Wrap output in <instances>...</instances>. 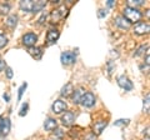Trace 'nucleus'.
Returning a JSON list of instances; mask_svg holds the SVG:
<instances>
[{"label": "nucleus", "mask_w": 150, "mask_h": 140, "mask_svg": "<svg viewBox=\"0 0 150 140\" xmlns=\"http://www.w3.org/2000/svg\"><path fill=\"white\" fill-rule=\"evenodd\" d=\"M6 76H8L9 79L13 78V70H11L10 68H6Z\"/></svg>", "instance_id": "c85d7f7f"}, {"label": "nucleus", "mask_w": 150, "mask_h": 140, "mask_svg": "<svg viewBox=\"0 0 150 140\" xmlns=\"http://www.w3.org/2000/svg\"><path fill=\"white\" fill-rule=\"evenodd\" d=\"M106 125H108V123L104 121V120H100V121H98V123H95L94 124V135L101 134V132L105 129Z\"/></svg>", "instance_id": "ddd939ff"}, {"label": "nucleus", "mask_w": 150, "mask_h": 140, "mask_svg": "<svg viewBox=\"0 0 150 140\" xmlns=\"http://www.w3.org/2000/svg\"><path fill=\"white\" fill-rule=\"evenodd\" d=\"M75 60H76V55H75L73 51H65V53L62 54V63L64 65L74 64Z\"/></svg>", "instance_id": "20e7f679"}, {"label": "nucleus", "mask_w": 150, "mask_h": 140, "mask_svg": "<svg viewBox=\"0 0 150 140\" xmlns=\"http://www.w3.org/2000/svg\"><path fill=\"white\" fill-rule=\"evenodd\" d=\"M142 4H143V0H130L129 6H131V5H142Z\"/></svg>", "instance_id": "393cba45"}, {"label": "nucleus", "mask_w": 150, "mask_h": 140, "mask_svg": "<svg viewBox=\"0 0 150 140\" xmlns=\"http://www.w3.org/2000/svg\"><path fill=\"white\" fill-rule=\"evenodd\" d=\"M6 44H8V39H6L4 35L0 34V49L4 48V46H5Z\"/></svg>", "instance_id": "4be33fe9"}, {"label": "nucleus", "mask_w": 150, "mask_h": 140, "mask_svg": "<svg viewBox=\"0 0 150 140\" xmlns=\"http://www.w3.org/2000/svg\"><path fill=\"white\" fill-rule=\"evenodd\" d=\"M115 23H116V25H118L119 28H121V29H129L130 28V23L126 20L124 16H118L116 18V20H115Z\"/></svg>", "instance_id": "4468645a"}, {"label": "nucleus", "mask_w": 150, "mask_h": 140, "mask_svg": "<svg viewBox=\"0 0 150 140\" xmlns=\"http://www.w3.org/2000/svg\"><path fill=\"white\" fill-rule=\"evenodd\" d=\"M36 40H38V36L34 33H28V34L23 36V43H24V45L29 46V48H31V46L36 43Z\"/></svg>", "instance_id": "0eeeda50"}, {"label": "nucleus", "mask_w": 150, "mask_h": 140, "mask_svg": "<svg viewBox=\"0 0 150 140\" xmlns=\"http://www.w3.org/2000/svg\"><path fill=\"white\" fill-rule=\"evenodd\" d=\"M149 99H150V96L148 94L146 98L144 99V111H146V113H149Z\"/></svg>", "instance_id": "5701e85b"}, {"label": "nucleus", "mask_w": 150, "mask_h": 140, "mask_svg": "<svg viewBox=\"0 0 150 140\" xmlns=\"http://www.w3.org/2000/svg\"><path fill=\"white\" fill-rule=\"evenodd\" d=\"M26 85H28V84L26 83H24V84H23V85L20 86V89H19V100H20L21 99V96H23V93H24V90L26 89Z\"/></svg>", "instance_id": "b1692460"}, {"label": "nucleus", "mask_w": 150, "mask_h": 140, "mask_svg": "<svg viewBox=\"0 0 150 140\" xmlns=\"http://www.w3.org/2000/svg\"><path fill=\"white\" fill-rule=\"evenodd\" d=\"M118 84L121 88H123V89H125V90H131V89H133V83H131L125 75L118 78Z\"/></svg>", "instance_id": "6e6552de"}, {"label": "nucleus", "mask_w": 150, "mask_h": 140, "mask_svg": "<svg viewBox=\"0 0 150 140\" xmlns=\"http://www.w3.org/2000/svg\"><path fill=\"white\" fill-rule=\"evenodd\" d=\"M83 95H84V90H83V89H79V90H76V91L74 90V96H73L74 104H78V103H80V99H81Z\"/></svg>", "instance_id": "a211bd4d"}, {"label": "nucleus", "mask_w": 150, "mask_h": 140, "mask_svg": "<svg viewBox=\"0 0 150 140\" xmlns=\"http://www.w3.org/2000/svg\"><path fill=\"white\" fill-rule=\"evenodd\" d=\"M74 119H75V115H74V113H71V111H67V113L62 116L63 124L67 125V127H70V125L74 123Z\"/></svg>", "instance_id": "9d476101"}, {"label": "nucleus", "mask_w": 150, "mask_h": 140, "mask_svg": "<svg viewBox=\"0 0 150 140\" xmlns=\"http://www.w3.org/2000/svg\"><path fill=\"white\" fill-rule=\"evenodd\" d=\"M84 140H98V139H96V135H94V134H89V135H86V138L84 139Z\"/></svg>", "instance_id": "cd10ccee"}, {"label": "nucleus", "mask_w": 150, "mask_h": 140, "mask_svg": "<svg viewBox=\"0 0 150 140\" xmlns=\"http://www.w3.org/2000/svg\"><path fill=\"white\" fill-rule=\"evenodd\" d=\"M67 110V103L63 100H56L53 104V111L55 114H60L62 111Z\"/></svg>", "instance_id": "1a4fd4ad"}, {"label": "nucleus", "mask_w": 150, "mask_h": 140, "mask_svg": "<svg viewBox=\"0 0 150 140\" xmlns=\"http://www.w3.org/2000/svg\"><path fill=\"white\" fill-rule=\"evenodd\" d=\"M58 38H59V31L56 29H50L48 31V35H46V41L49 44H51V43H55L58 40Z\"/></svg>", "instance_id": "f8f14e48"}, {"label": "nucleus", "mask_w": 150, "mask_h": 140, "mask_svg": "<svg viewBox=\"0 0 150 140\" xmlns=\"http://www.w3.org/2000/svg\"><path fill=\"white\" fill-rule=\"evenodd\" d=\"M68 14V8L67 6H59L56 8L55 10L51 11L50 14V19H51V23H58L60 19H63V18L67 16Z\"/></svg>", "instance_id": "f03ea898"}, {"label": "nucleus", "mask_w": 150, "mask_h": 140, "mask_svg": "<svg viewBox=\"0 0 150 140\" xmlns=\"http://www.w3.org/2000/svg\"><path fill=\"white\" fill-rule=\"evenodd\" d=\"M104 15H106V11H104V10H99V16L103 18Z\"/></svg>", "instance_id": "c756f323"}, {"label": "nucleus", "mask_w": 150, "mask_h": 140, "mask_svg": "<svg viewBox=\"0 0 150 140\" xmlns=\"http://www.w3.org/2000/svg\"><path fill=\"white\" fill-rule=\"evenodd\" d=\"M108 5H109V6H112V5H114V1H112V0H109V1H108Z\"/></svg>", "instance_id": "2f4dec72"}, {"label": "nucleus", "mask_w": 150, "mask_h": 140, "mask_svg": "<svg viewBox=\"0 0 150 140\" xmlns=\"http://www.w3.org/2000/svg\"><path fill=\"white\" fill-rule=\"evenodd\" d=\"M80 103L83 106H86V108H90L95 104V96H94L93 93H84V95L81 96Z\"/></svg>", "instance_id": "7ed1b4c3"}, {"label": "nucleus", "mask_w": 150, "mask_h": 140, "mask_svg": "<svg viewBox=\"0 0 150 140\" xmlns=\"http://www.w3.org/2000/svg\"><path fill=\"white\" fill-rule=\"evenodd\" d=\"M45 1L44 0H39V1H34V8H33V13H38L40 11L41 9H43L45 6Z\"/></svg>", "instance_id": "6ab92c4d"}, {"label": "nucleus", "mask_w": 150, "mask_h": 140, "mask_svg": "<svg viewBox=\"0 0 150 140\" xmlns=\"http://www.w3.org/2000/svg\"><path fill=\"white\" fill-rule=\"evenodd\" d=\"M16 23H18V16L16 15H11V16H9L6 19V25L9 28H15Z\"/></svg>", "instance_id": "aec40b11"}, {"label": "nucleus", "mask_w": 150, "mask_h": 140, "mask_svg": "<svg viewBox=\"0 0 150 140\" xmlns=\"http://www.w3.org/2000/svg\"><path fill=\"white\" fill-rule=\"evenodd\" d=\"M10 132V120L8 118H1L0 119V135H8Z\"/></svg>", "instance_id": "423d86ee"}, {"label": "nucleus", "mask_w": 150, "mask_h": 140, "mask_svg": "<svg viewBox=\"0 0 150 140\" xmlns=\"http://www.w3.org/2000/svg\"><path fill=\"white\" fill-rule=\"evenodd\" d=\"M149 29H150V26L148 23H138V24H135V26H134V31H135V34H138V35L148 34Z\"/></svg>", "instance_id": "39448f33"}, {"label": "nucleus", "mask_w": 150, "mask_h": 140, "mask_svg": "<svg viewBox=\"0 0 150 140\" xmlns=\"http://www.w3.org/2000/svg\"><path fill=\"white\" fill-rule=\"evenodd\" d=\"M74 93V86H73V84L71 83H68L67 85H65L63 88V90H62V95L63 96H70Z\"/></svg>", "instance_id": "dca6fc26"}, {"label": "nucleus", "mask_w": 150, "mask_h": 140, "mask_svg": "<svg viewBox=\"0 0 150 140\" xmlns=\"http://www.w3.org/2000/svg\"><path fill=\"white\" fill-rule=\"evenodd\" d=\"M33 8H34V1L33 0H21L20 1V9L28 13H33Z\"/></svg>", "instance_id": "9b49d317"}, {"label": "nucleus", "mask_w": 150, "mask_h": 140, "mask_svg": "<svg viewBox=\"0 0 150 140\" xmlns=\"http://www.w3.org/2000/svg\"><path fill=\"white\" fill-rule=\"evenodd\" d=\"M56 127H58V123H56V120L55 119H48L44 123V128L46 129V130H54V129H56Z\"/></svg>", "instance_id": "f3484780"}, {"label": "nucleus", "mask_w": 150, "mask_h": 140, "mask_svg": "<svg viewBox=\"0 0 150 140\" xmlns=\"http://www.w3.org/2000/svg\"><path fill=\"white\" fill-rule=\"evenodd\" d=\"M29 54L36 60H39L41 57H43V51H41V49L40 48H34V46L29 48Z\"/></svg>", "instance_id": "2eb2a0df"}, {"label": "nucleus", "mask_w": 150, "mask_h": 140, "mask_svg": "<svg viewBox=\"0 0 150 140\" xmlns=\"http://www.w3.org/2000/svg\"><path fill=\"white\" fill-rule=\"evenodd\" d=\"M3 69H4V62L1 60V58H0V71H1Z\"/></svg>", "instance_id": "7c9ffc66"}, {"label": "nucleus", "mask_w": 150, "mask_h": 140, "mask_svg": "<svg viewBox=\"0 0 150 140\" xmlns=\"http://www.w3.org/2000/svg\"><path fill=\"white\" fill-rule=\"evenodd\" d=\"M129 124V120L128 119H121V120H118V121H115V125H128Z\"/></svg>", "instance_id": "a878e982"}, {"label": "nucleus", "mask_w": 150, "mask_h": 140, "mask_svg": "<svg viewBox=\"0 0 150 140\" xmlns=\"http://www.w3.org/2000/svg\"><path fill=\"white\" fill-rule=\"evenodd\" d=\"M4 99H5V100L8 101V100H9V95H5V94H4Z\"/></svg>", "instance_id": "473e14b6"}, {"label": "nucleus", "mask_w": 150, "mask_h": 140, "mask_svg": "<svg viewBox=\"0 0 150 140\" xmlns=\"http://www.w3.org/2000/svg\"><path fill=\"white\" fill-rule=\"evenodd\" d=\"M124 18L129 23H135V21L140 20V18H142V13H140L138 9H135V8L126 6L124 9Z\"/></svg>", "instance_id": "f257e3e1"}, {"label": "nucleus", "mask_w": 150, "mask_h": 140, "mask_svg": "<svg viewBox=\"0 0 150 140\" xmlns=\"http://www.w3.org/2000/svg\"><path fill=\"white\" fill-rule=\"evenodd\" d=\"M9 11H10V5L8 3H0V14L5 15Z\"/></svg>", "instance_id": "412c9836"}, {"label": "nucleus", "mask_w": 150, "mask_h": 140, "mask_svg": "<svg viewBox=\"0 0 150 140\" xmlns=\"http://www.w3.org/2000/svg\"><path fill=\"white\" fill-rule=\"evenodd\" d=\"M26 110H28V104H24L21 108V111H20V116H24L26 114Z\"/></svg>", "instance_id": "bb28decb"}]
</instances>
